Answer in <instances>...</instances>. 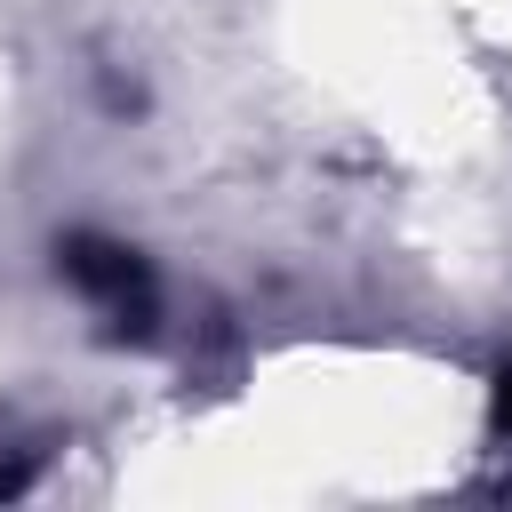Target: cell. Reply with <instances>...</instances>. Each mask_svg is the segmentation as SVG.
<instances>
[{
	"label": "cell",
	"instance_id": "2",
	"mask_svg": "<svg viewBox=\"0 0 512 512\" xmlns=\"http://www.w3.org/2000/svg\"><path fill=\"white\" fill-rule=\"evenodd\" d=\"M496 424H504V432H512V368H504V376H496Z\"/></svg>",
	"mask_w": 512,
	"mask_h": 512
},
{
	"label": "cell",
	"instance_id": "1",
	"mask_svg": "<svg viewBox=\"0 0 512 512\" xmlns=\"http://www.w3.org/2000/svg\"><path fill=\"white\" fill-rule=\"evenodd\" d=\"M56 256H64V280H72V288H80V296L112 320V328H128V336H144V328H152V272H144L120 240L72 232Z\"/></svg>",
	"mask_w": 512,
	"mask_h": 512
}]
</instances>
